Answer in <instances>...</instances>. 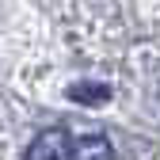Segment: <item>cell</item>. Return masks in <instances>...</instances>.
I'll use <instances>...</instances> for the list:
<instances>
[{
	"label": "cell",
	"mask_w": 160,
	"mask_h": 160,
	"mask_svg": "<svg viewBox=\"0 0 160 160\" xmlns=\"http://www.w3.org/2000/svg\"><path fill=\"white\" fill-rule=\"evenodd\" d=\"M69 133L65 130H46V133H38L31 149H27V160H69Z\"/></svg>",
	"instance_id": "obj_1"
},
{
	"label": "cell",
	"mask_w": 160,
	"mask_h": 160,
	"mask_svg": "<svg viewBox=\"0 0 160 160\" xmlns=\"http://www.w3.org/2000/svg\"><path fill=\"white\" fill-rule=\"evenodd\" d=\"M69 160H114V149L107 137L88 133V137H76L69 145Z\"/></svg>",
	"instance_id": "obj_2"
},
{
	"label": "cell",
	"mask_w": 160,
	"mask_h": 160,
	"mask_svg": "<svg viewBox=\"0 0 160 160\" xmlns=\"http://www.w3.org/2000/svg\"><path fill=\"white\" fill-rule=\"evenodd\" d=\"M69 95H72V99H80V103H103L111 92H107L103 84H72V88H69Z\"/></svg>",
	"instance_id": "obj_3"
}]
</instances>
